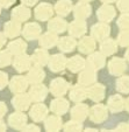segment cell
<instances>
[{
    "mask_svg": "<svg viewBox=\"0 0 129 132\" xmlns=\"http://www.w3.org/2000/svg\"><path fill=\"white\" fill-rule=\"evenodd\" d=\"M90 118L93 120V123H102L108 117V106H105L102 104H97L92 108L88 112Z\"/></svg>",
    "mask_w": 129,
    "mask_h": 132,
    "instance_id": "6da1fadb",
    "label": "cell"
},
{
    "mask_svg": "<svg viewBox=\"0 0 129 132\" xmlns=\"http://www.w3.org/2000/svg\"><path fill=\"white\" fill-rule=\"evenodd\" d=\"M108 70L113 76H121L127 70L126 60L121 57H113L108 63Z\"/></svg>",
    "mask_w": 129,
    "mask_h": 132,
    "instance_id": "7a4b0ae2",
    "label": "cell"
},
{
    "mask_svg": "<svg viewBox=\"0 0 129 132\" xmlns=\"http://www.w3.org/2000/svg\"><path fill=\"white\" fill-rule=\"evenodd\" d=\"M91 34H92V37L102 41L109 36V34H111V27L106 22L97 23V25H94L92 27Z\"/></svg>",
    "mask_w": 129,
    "mask_h": 132,
    "instance_id": "3957f363",
    "label": "cell"
},
{
    "mask_svg": "<svg viewBox=\"0 0 129 132\" xmlns=\"http://www.w3.org/2000/svg\"><path fill=\"white\" fill-rule=\"evenodd\" d=\"M97 15H98V18H99V20L101 21V22L107 23V22H111V21L115 18V15H116V11H115V8L113 7V6L106 4V5H102L101 7L98 10Z\"/></svg>",
    "mask_w": 129,
    "mask_h": 132,
    "instance_id": "277c9868",
    "label": "cell"
},
{
    "mask_svg": "<svg viewBox=\"0 0 129 132\" xmlns=\"http://www.w3.org/2000/svg\"><path fill=\"white\" fill-rule=\"evenodd\" d=\"M108 110L111 112H120L126 109V101L123 100L121 95H113L109 97L108 101Z\"/></svg>",
    "mask_w": 129,
    "mask_h": 132,
    "instance_id": "5b68a950",
    "label": "cell"
},
{
    "mask_svg": "<svg viewBox=\"0 0 129 132\" xmlns=\"http://www.w3.org/2000/svg\"><path fill=\"white\" fill-rule=\"evenodd\" d=\"M67 88H69L67 82L63 78H56L50 84V90H51L52 95L55 96H63L66 92Z\"/></svg>",
    "mask_w": 129,
    "mask_h": 132,
    "instance_id": "8992f818",
    "label": "cell"
},
{
    "mask_svg": "<svg viewBox=\"0 0 129 132\" xmlns=\"http://www.w3.org/2000/svg\"><path fill=\"white\" fill-rule=\"evenodd\" d=\"M88 61V67L91 69H101L102 67L105 65L106 63V59H105V55L102 53H94V54H92L91 56H88L87 59Z\"/></svg>",
    "mask_w": 129,
    "mask_h": 132,
    "instance_id": "52a82bcc",
    "label": "cell"
},
{
    "mask_svg": "<svg viewBox=\"0 0 129 132\" xmlns=\"http://www.w3.org/2000/svg\"><path fill=\"white\" fill-rule=\"evenodd\" d=\"M117 41L115 40H112V39H105V40H102L101 42V47H100V49H101V53L105 55V56H111V55L115 54L117 50Z\"/></svg>",
    "mask_w": 129,
    "mask_h": 132,
    "instance_id": "ba28073f",
    "label": "cell"
},
{
    "mask_svg": "<svg viewBox=\"0 0 129 132\" xmlns=\"http://www.w3.org/2000/svg\"><path fill=\"white\" fill-rule=\"evenodd\" d=\"M29 96L32 100L36 101V102L43 101L45 98V96H47V88L44 85L40 84V83H35L34 87L29 91Z\"/></svg>",
    "mask_w": 129,
    "mask_h": 132,
    "instance_id": "9c48e42d",
    "label": "cell"
},
{
    "mask_svg": "<svg viewBox=\"0 0 129 132\" xmlns=\"http://www.w3.org/2000/svg\"><path fill=\"white\" fill-rule=\"evenodd\" d=\"M33 63V60L30 57H28L27 55L20 54L17 55L14 60V68L19 71H25V70L29 69L30 65Z\"/></svg>",
    "mask_w": 129,
    "mask_h": 132,
    "instance_id": "30bf717a",
    "label": "cell"
},
{
    "mask_svg": "<svg viewBox=\"0 0 129 132\" xmlns=\"http://www.w3.org/2000/svg\"><path fill=\"white\" fill-rule=\"evenodd\" d=\"M30 100H32L30 96H27L21 92V94H17V95L13 98L12 103H13V106L14 108H16V109L20 110V111H22V110H26L29 106Z\"/></svg>",
    "mask_w": 129,
    "mask_h": 132,
    "instance_id": "8fae6325",
    "label": "cell"
},
{
    "mask_svg": "<svg viewBox=\"0 0 129 132\" xmlns=\"http://www.w3.org/2000/svg\"><path fill=\"white\" fill-rule=\"evenodd\" d=\"M52 6H50L49 4H41L36 11H35V15L37 18L38 20L41 21H45L48 20L49 18H51L52 15Z\"/></svg>",
    "mask_w": 129,
    "mask_h": 132,
    "instance_id": "7c38bea8",
    "label": "cell"
},
{
    "mask_svg": "<svg viewBox=\"0 0 129 132\" xmlns=\"http://www.w3.org/2000/svg\"><path fill=\"white\" fill-rule=\"evenodd\" d=\"M88 97L94 102H100L101 100H104L105 97V87L101 84H94L92 85L87 91Z\"/></svg>",
    "mask_w": 129,
    "mask_h": 132,
    "instance_id": "4fadbf2b",
    "label": "cell"
},
{
    "mask_svg": "<svg viewBox=\"0 0 129 132\" xmlns=\"http://www.w3.org/2000/svg\"><path fill=\"white\" fill-rule=\"evenodd\" d=\"M66 65V60L63 55H54L49 61V68L52 70V71H61L63 70Z\"/></svg>",
    "mask_w": 129,
    "mask_h": 132,
    "instance_id": "5bb4252c",
    "label": "cell"
},
{
    "mask_svg": "<svg viewBox=\"0 0 129 132\" xmlns=\"http://www.w3.org/2000/svg\"><path fill=\"white\" fill-rule=\"evenodd\" d=\"M70 34L72 36H80L86 32V23L83 19H77L70 25V29H69Z\"/></svg>",
    "mask_w": 129,
    "mask_h": 132,
    "instance_id": "9a60e30c",
    "label": "cell"
},
{
    "mask_svg": "<svg viewBox=\"0 0 129 132\" xmlns=\"http://www.w3.org/2000/svg\"><path fill=\"white\" fill-rule=\"evenodd\" d=\"M27 81L25 77H21V76H16L11 81V90L16 94H21L26 90L27 88Z\"/></svg>",
    "mask_w": 129,
    "mask_h": 132,
    "instance_id": "2e32d148",
    "label": "cell"
},
{
    "mask_svg": "<svg viewBox=\"0 0 129 132\" xmlns=\"http://www.w3.org/2000/svg\"><path fill=\"white\" fill-rule=\"evenodd\" d=\"M88 115V109L85 104H77L73 109H72L71 116L75 120H78V122H82L86 118V116Z\"/></svg>",
    "mask_w": 129,
    "mask_h": 132,
    "instance_id": "e0dca14e",
    "label": "cell"
},
{
    "mask_svg": "<svg viewBox=\"0 0 129 132\" xmlns=\"http://www.w3.org/2000/svg\"><path fill=\"white\" fill-rule=\"evenodd\" d=\"M41 33V27L37 23H28L27 26L23 29V36L28 40H33V39H36V37L40 35Z\"/></svg>",
    "mask_w": 129,
    "mask_h": 132,
    "instance_id": "ac0fdd59",
    "label": "cell"
},
{
    "mask_svg": "<svg viewBox=\"0 0 129 132\" xmlns=\"http://www.w3.org/2000/svg\"><path fill=\"white\" fill-rule=\"evenodd\" d=\"M51 110L57 113V115H64L66 110L69 109V103L67 101L63 100V98H58V100H55L54 102H51V105H50Z\"/></svg>",
    "mask_w": 129,
    "mask_h": 132,
    "instance_id": "d6986e66",
    "label": "cell"
},
{
    "mask_svg": "<svg viewBox=\"0 0 129 132\" xmlns=\"http://www.w3.org/2000/svg\"><path fill=\"white\" fill-rule=\"evenodd\" d=\"M9 124L13 127H16V129H23L27 122V117H26L23 113L21 112H15L9 117Z\"/></svg>",
    "mask_w": 129,
    "mask_h": 132,
    "instance_id": "ffe728a7",
    "label": "cell"
},
{
    "mask_svg": "<svg viewBox=\"0 0 129 132\" xmlns=\"http://www.w3.org/2000/svg\"><path fill=\"white\" fill-rule=\"evenodd\" d=\"M91 15V6L87 5L86 3H79L75 7V16L77 19H86L87 16Z\"/></svg>",
    "mask_w": 129,
    "mask_h": 132,
    "instance_id": "44dd1931",
    "label": "cell"
},
{
    "mask_svg": "<svg viewBox=\"0 0 129 132\" xmlns=\"http://www.w3.org/2000/svg\"><path fill=\"white\" fill-rule=\"evenodd\" d=\"M47 116V108L43 104H35L30 110V117L34 120H42Z\"/></svg>",
    "mask_w": 129,
    "mask_h": 132,
    "instance_id": "7402d4cb",
    "label": "cell"
},
{
    "mask_svg": "<svg viewBox=\"0 0 129 132\" xmlns=\"http://www.w3.org/2000/svg\"><path fill=\"white\" fill-rule=\"evenodd\" d=\"M97 76H95V72H94V69H86L85 71H83L82 74L79 75V83L82 85H88V84H92V83L95 81Z\"/></svg>",
    "mask_w": 129,
    "mask_h": 132,
    "instance_id": "603a6c76",
    "label": "cell"
},
{
    "mask_svg": "<svg viewBox=\"0 0 129 132\" xmlns=\"http://www.w3.org/2000/svg\"><path fill=\"white\" fill-rule=\"evenodd\" d=\"M95 48V41L93 40V37H90V36H85L83 37L82 40H80L79 42V50L82 53H85V54H87V53H91L93 52Z\"/></svg>",
    "mask_w": 129,
    "mask_h": 132,
    "instance_id": "cb8c5ba5",
    "label": "cell"
},
{
    "mask_svg": "<svg viewBox=\"0 0 129 132\" xmlns=\"http://www.w3.org/2000/svg\"><path fill=\"white\" fill-rule=\"evenodd\" d=\"M44 75H45L44 71H43V70L40 68V65H36L34 69H32L29 71L27 80L29 81V82H33L34 84H35V83H40L41 81L44 78Z\"/></svg>",
    "mask_w": 129,
    "mask_h": 132,
    "instance_id": "d4e9b609",
    "label": "cell"
},
{
    "mask_svg": "<svg viewBox=\"0 0 129 132\" xmlns=\"http://www.w3.org/2000/svg\"><path fill=\"white\" fill-rule=\"evenodd\" d=\"M12 15H13V18H14V20L25 21L30 16V11L28 10V8L23 7V6H19V7L14 8Z\"/></svg>",
    "mask_w": 129,
    "mask_h": 132,
    "instance_id": "484cf974",
    "label": "cell"
},
{
    "mask_svg": "<svg viewBox=\"0 0 129 132\" xmlns=\"http://www.w3.org/2000/svg\"><path fill=\"white\" fill-rule=\"evenodd\" d=\"M85 67V60L80 56H73L72 59H70L67 62V68L71 71H79L80 69Z\"/></svg>",
    "mask_w": 129,
    "mask_h": 132,
    "instance_id": "4316f807",
    "label": "cell"
},
{
    "mask_svg": "<svg viewBox=\"0 0 129 132\" xmlns=\"http://www.w3.org/2000/svg\"><path fill=\"white\" fill-rule=\"evenodd\" d=\"M48 59H49V55L45 50L43 49H37L33 55V63H35L36 65H43L48 62Z\"/></svg>",
    "mask_w": 129,
    "mask_h": 132,
    "instance_id": "83f0119b",
    "label": "cell"
},
{
    "mask_svg": "<svg viewBox=\"0 0 129 132\" xmlns=\"http://www.w3.org/2000/svg\"><path fill=\"white\" fill-rule=\"evenodd\" d=\"M20 33V25L16 21H9L5 25V35L8 37L17 36Z\"/></svg>",
    "mask_w": 129,
    "mask_h": 132,
    "instance_id": "f1b7e54d",
    "label": "cell"
},
{
    "mask_svg": "<svg viewBox=\"0 0 129 132\" xmlns=\"http://www.w3.org/2000/svg\"><path fill=\"white\" fill-rule=\"evenodd\" d=\"M65 27H66V22L64 20H62L61 18H54L49 22V29L55 33L64 32Z\"/></svg>",
    "mask_w": 129,
    "mask_h": 132,
    "instance_id": "f546056e",
    "label": "cell"
},
{
    "mask_svg": "<svg viewBox=\"0 0 129 132\" xmlns=\"http://www.w3.org/2000/svg\"><path fill=\"white\" fill-rule=\"evenodd\" d=\"M116 90L121 94H129V76L121 75L116 81Z\"/></svg>",
    "mask_w": 129,
    "mask_h": 132,
    "instance_id": "4dcf8cb0",
    "label": "cell"
},
{
    "mask_svg": "<svg viewBox=\"0 0 129 132\" xmlns=\"http://www.w3.org/2000/svg\"><path fill=\"white\" fill-rule=\"evenodd\" d=\"M57 43V36L52 33H47L44 34L40 40V45L43 48H51L52 46H55Z\"/></svg>",
    "mask_w": 129,
    "mask_h": 132,
    "instance_id": "1f68e13d",
    "label": "cell"
},
{
    "mask_svg": "<svg viewBox=\"0 0 129 132\" xmlns=\"http://www.w3.org/2000/svg\"><path fill=\"white\" fill-rule=\"evenodd\" d=\"M26 43L22 40H15L8 45V50L15 55H20L26 50Z\"/></svg>",
    "mask_w": 129,
    "mask_h": 132,
    "instance_id": "d6a6232c",
    "label": "cell"
},
{
    "mask_svg": "<svg viewBox=\"0 0 129 132\" xmlns=\"http://www.w3.org/2000/svg\"><path fill=\"white\" fill-rule=\"evenodd\" d=\"M75 46H76V41L72 37H69V36L62 37L59 40V42H58V47L63 52H71V50H73Z\"/></svg>",
    "mask_w": 129,
    "mask_h": 132,
    "instance_id": "836d02e7",
    "label": "cell"
},
{
    "mask_svg": "<svg viewBox=\"0 0 129 132\" xmlns=\"http://www.w3.org/2000/svg\"><path fill=\"white\" fill-rule=\"evenodd\" d=\"M71 7H72V4L70 3L69 0H59V1L56 4V6H55V10H56V12H57L58 14L66 15L70 13Z\"/></svg>",
    "mask_w": 129,
    "mask_h": 132,
    "instance_id": "e575fe53",
    "label": "cell"
},
{
    "mask_svg": "<svg viewBox=\"0 0 129 132\" xmlns=\"http://www.w3.org/2000/svg\"><path fill=\"white\" fill-rule=\"evenodd\" d=\"M70 98L75 102H80L86 98V91L80 87H75L70 92Z\"/></svg>",
    "mask_w": 129,
    "mask_h": 132,
    "instance_id": "d590c367",
    "label": "cell"
},
{
    "mask_svg": "<svg viewBox=\"0 0 129 132\" xmlns=\"http://www.w3.org/2000/svg\"><path fill=\"white\" fill-rule=\"evenodd\" d=\"M62 127V123H61V119L55 116H51L47 119L45 122V129L49 130V131H57Z\"/></svg>",
    "mask_w": 129,
    "mask_h": 132,
    "instance_id": "8d00e7d4",
    "label": "cell"
},
{
    "mask_svg": "<svg viewBox=\"0 0 129 132\" xmlns=\"http://www.w3.org/2000/svg\"><path fill=\"white\" fill-rule=\"evenodd\" d=\"M117 26L121 30H129V12L120 15V18L117 19Z\"/></svg>",
    "mask_w": 129,
    "mask_h": 132,
    "instance_id": "74e56055",
    "label": "cell"
},
{
    "mask_svg": "<svg viewBox=\"0 0 129 132\" xmlns=\"http://www.w3.org/2000/svg\"><path fill=\"white\" fill-rule=\"evenodd\" d=\"M116 41L121 47H129V30H121Z\"/></svg>",
    "mask_w": 129,
    "mask_h": 132,
    "instance_id": "f35d334b",
    "label": "cell"
},
{
    "mask_svg": "<svg viewBox=\"0 0 129 132\" xmlns=\"http://www.w3.org/2000/svg\"><path fill=\"white\" fill-rule=\"evenodd\" d=\"M64 130L65 131H79V130H82V123L78 120L69 122L64 125Z\"/></svg>",
    "mask_w": 129,
    "mask_h": 132,
    "instance_id": "ab89813d",
    "label": "cell"
},
{
    "mask_svg": "<svg viewBox=\"0 0 129 132\" xmlns=\"http://www.w3.org/2000/svg\"><path fill=\"white\" fill-rule=\"evenodd\" d=\"M11 63V55L8 52H0V67H6Z\"/></svg>",
    "mask_w": 129,
    "mask_h": 132,
    "instance_id": "60d3db41",
    "label": "cell"
},
{
    "mask_svg": "<svg viewBox=\"0 0 129 132\" xmlns=\"http://www.w3.org/2000/svg\"><path fill=\"white\" fill-rule=\"evenodd\" d=\"M117 10L120 12H129V0H117Z\"/></svg>",
    "mask_w": 129,
    "mask_h": 132,
    "instance_id": "b9f144b4",
    "label": "cell"
},
{
    "mask_svg": "<svg viewBox=\"0 0 129 132\" xmlns=\"http://www.w3.org/2000/svg\"><path fill=\"white\" fill-rule=\"evenodd\" d=\"M6 84H7V75L0 71V89H3Z\"/></svg>",
    "mask_w": 129,
    "mask_h": 132,
    "instance_id": "7bdbcfd3",
    "label": "cell"
},
{
    "mask_svg": "<svg viewBox=\"0 0 129 132\" xmlns=\"http://www.w3.org/2000/svg\"><path fill=\"white\" fill-rule=\"evenodd\" d=\"M15 3V0H0V6L3 7H8V6L13 5Z\"/></svg>",
    "mask_w": 129,
    "mask_h": 132,
    "instance_id": "ee69618b",
    "label": "cell"
},
{
    "mask_svg": "<svg viewBox=\"0 0 129 132\" xmlns=\"http://www.w3.org/2000/svg\"><path fill=\"white\" fill-rule=\"evenodd\" d=\"M116 130H119V131H129V124H127V123H121V124L116 127Z\"/></svg>",
    "mask_w": 129,
    "mask_h": 132,
    "instance_id": "f6af8a7d",
    "label": "cell"
},
{
    "mask_svg": "<svg viewBox=\"0 0 129 132\" xmlns=\"http://www.w3.org/2000/svg\"><path fill=\"white\" fill-rule=\"evenodd\" d=\"M6 110H7V108H6V105L4 104L3 102H0V117H3V116L5 115Z\"/></svg>",
    "mask_w": 129,
    "mask_h": 132,
    "instance_id": "bcb514c9",
    "label": "cell"
},
{
    "mask_svg": "<svg viewBox=\"0 0 129 132\" xmlns=\"http://www.w3.org/2000/svg\"><path fill=\"white\" fill-rule=\"evenodd\" d=\"M23 130H26V131H29V130H35V131H40V127H38V126H35L34 124H32V125H28V126L23 127Z\"/></svg>",
    "mask_w": 129,
    "mask_h": 132,
    "instance_id": "7dc6e473",
    "label": "cell"
},
{
    "mask_svg": "<svg viewBox=\"0 0 129 132\" xmlns=\"http://www.w3.org/2000/svg\"><path fill=\"white\" fill-rule=\"evenodd\" d=\"M23 4H26V5H28V6H32V5H34V4H36V1L37 0H21Z\"/></svg>",
    "mask_w": 129,
    "mask_h": 132,
    "instance_id": "c3c4849f",
    "label": "cell"
},
{
    "mask_svg": "<svg viewBox=\"0 0 129 132\" xmlns=\"http://www.w3.org/2000/svg\"><path fill=\"white\" fill-rule=\"evenodd\" d=\"M4 43H5V36L0 33V48L4 46Z\"/></svg>",
    "mask_w": 129,
    "mask_h": 132,
    "instance_id": "681fc988",
    "label": "cell"
},
{
    "mask_svg": "<svg viewBox=\"0 0 129 132\" xmlns=\"http://www.w3.org/2000/svg\"><path fill=\"white\" fill-rule=\"evenodd\" d=\"M6 130V125L3 122H0V131H5Z\"/></svg>",
    "mask_w": 129,
    "mask_h": 132,
    "instance_id": "f907efd6",
    "label": "cell"
},
{
    "mask_svg": "<svg viewBox=\"0 0 129 132\" xmlns=\"http://www.w3.org/2000/svg\"><path fill=\"white\" fill-rule=\"evenodd\" d=\"M124 56H126V60L129 62V47H128V49H127V52H126V54H124Z\"/></svg>",
    "mask_w": 129,
    "mask_h": 132,
    "instance_id": "816d5d0a",
    "label": "cell"
},
{
    "mask_svg": "<svg viewBox=\"0 0 129 132\" xmlns=\"http://www.w3.org/2000/svg\"><path fill=\"white\" fill-rule=\"evenodd\" d=\"M126 110L129 112V97L127 98V101H126Z\"/></svg>",
    "mask_w": 129,
    "mask_h": 132,
    "instance_id": "f5cc1de1",
    "label": "cell"
},
{
    "mask_svg": "<svg viewBox=\"0 0 129 132\" xmlns=\"http://www.w3.org/2000/svg\"><path fill=\"white\" fill-rule=\"evenodd\" d=\"M102 3L105 4H111V3H114V1H116V0H101Z\"/></svg>",
    "mask_w": 129,
    "mask_h": 132,
    "instance_id": "db71d44e",
    "label": "cell"
},
{
    "mask_svg": "<svg viewBox=\"0 0 129 132\" xmlns=\"http://www.w3.org/2000/svg\"><path fill=\"white\" fill-rule=\"evenodd\" d=\"M82 1H84V3H86V1H91V0H82Z\"/></svg>",
    "mask_w": 129,
    "mask_h": 132,
    "instance_id": "11a10c76",
    "label": "cell"
}]
</instances>
